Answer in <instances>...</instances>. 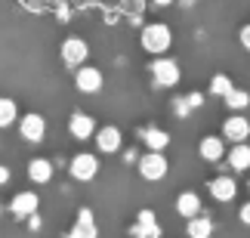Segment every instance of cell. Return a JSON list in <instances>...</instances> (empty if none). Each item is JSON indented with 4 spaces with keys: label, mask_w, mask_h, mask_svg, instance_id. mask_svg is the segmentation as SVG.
<instances>
[{
    "label": "cell",
    "mask_w": 250,
    "mask_h": 238,
    "mask_svg": "<svg viewBox=\"0 0 250 238\" xmlns=\"http://www.w3.org/2000/svg\"><path fill=\"white\" fill-rule=\"evenodd\" d=\"M139 43H142V50H146V53L161 56V53H167V50H170V43H173V31H170L164 22H151V25L142 28Z\"/></svg>",
    "instance_id": "cell-1"
},
{
    "label": "cell",
    "mask_w": 250,
    "mask_h": 238,
    "mask_svg": "<svg viewBox=\"0 0 250 238\" xmlns=\"http://www.w3.org/2000/svg\"><path fill=\"white\" fill-rule=\"evenodd\" d=\"M151 78H155V84H158V87H176V84H179V78H182V71H179L176 59L158 56V59L151 62Z\"/></svg>",
    "instance_id": "cell-2"
},
{
    "label": "cell",
    "mask_w": 250,
    "mask_h": 238,
    "mask_svg": "<svg viewBox=\"0 0 250 238\" xmlns=\"http://www.w3.org/2000/svg\"><path fill=\"white\" fill-rule=\"evenodd\" d=\"M167 170H170V164H167V158L161 155V151H151V149H148V155L139 158V176L148 179V183H158V179H164Z\"/></svg>",
    "instance_id": "cell-3"
},
{
    "label": "cell",
    "mask_w": 250,
    "mask_h": 238,
    "mask_svg": "<svg viewBox=\"0 0 250 238\" xmlns=\"http://www.w3.org/2000/svg\"><path fill=\"white\" fill-rule=\"evenodd\" d=\"M71 176L78 179V183H90V179H96V173H99V158L90 155V151H81V155H74L71 158Z\"/></svg>",
    "instance_id": "cell-4"
},
{
    "label": "cell",
    "mask_w": 250,
    "mask_h": 238,
    "mask_svg": "<svg viewBox=\"0 0 250 238\" xmlns=\"http://www.w3.org/2000/svg\"><path fill=\"white\" fill-rule=\"evenodd\" d=\"M86 56H90V46H86L83 37H68V41L62 43V62L68 65V68H81L86 62Z\"/></svg>",
    "instance_id": "cell-5"
},
{
    "label": "cell",
    "mask_w": 250,
    "mask_h": 238,
    "mask_svg": "<svg viewBox=\"0 0 250 238\" xmlns=\"http://www.w3.org/2000/svg\"><path fill=\"white\" fill-rule=\"evenodd\" d=\"M102 71L93 68V65H81V68H74V87H78L81 93H99L102 90Z\"/></svg>",
    "instance_id": "cell-6"
},
{
    "label": "cell",
    "mask_w": 250,
    "mask_h": 238,
    "mask_svg": "<svg viewBox=\"0 0 250 238\" xmlns=\"http://www.w3.org/2000/svg\"><path fill=\"white\" fill-rule=\"evenodd\" d=\"M223 136L229 142H247L250 139V118L244 115H232L223 121Z\"/></svg>",
    "instance_id": "cell-7"
},
{
    "label": "cell",
    "mask_w": 250,
    "mask_h": 238,
    "mask_svg": "<svg viewBox=\"0 0 250 238\" xmlns=\"http://www.w3.org/2000/svg\"><path fill=\"white\" fill-rule=\"evenodd\" d=\"M210 195H213V201H219V204L235 201V195H238L235 176H216V179H210Z\"/></svg>",
    "instance_id": "cell-8"
},
{
    "label": "cell",
    "mask_w": 250,
    "mask_h": 238,
    "mask_svg": "<svg viewBox=\"0 0 250 238\" xmlns=\"http://www.w3.org/2000/svg\"><path fill=\"white\" fill-rule=\"evenodd\" d=\"M19 133H22V139H28V142H41L43 139V133H46V121H43V115H25L22 121H19Z\"/></svg>",
    "instance_id": "cell-9"
},
{
    "label": "cell",
    "mask_w": 250,
    "mask_h": 238,
    "mask_svg": "<svg viewBox=\"0 0 250 238\" xmlns=\"http://www.w3.org/2000/svg\"><path fill=\"white\" fill-rule=\"evenodd\" d=\"M198 155L210 161V164H216V161H223L226 158V139L223 136H204L198 142Z\"/></svg>",
    "instance_id": "cell-10"
},
{
    "label": "cell",
    "mask_w": 250,
    "mask_h": 238,
    "mask_svg": "<svg viewBox=\"0 0 250 238\" xmlns=\"http://www.w3.org/2000/svg\"><path fill=\"white\" fill-rule=\"evenodd\" d=\"M121 142H124V136H121V130L118 127H102V130H96V146H99V151L102 155H114V151L121 149Z\"/></svg>",
    "instance_id": "cell-11"
},
{
    "label": "cell",
    "mask_w": 250,
    "mask_h": 238,
    "mask_svg": "<svg viewBox=\"0 0 250 238\" xmlns=\"http://www.w3.org/2000/svg\"><path fill=\"white\" fill-rule=\"evenodd\" d=\"M37 204H41V198H37L34 192H19L13 198V204H9V211H13V216L25 220V216H34L37 214Z\"/></svg>",
    "instance_id": "cell-12"
},
{
    "label": "cell",
    "mask_w": 250,
    "mask_h": 238,
    "mask_svg": "<svg viewBox=\"0 0 250 238\" xmlns=\"http://www.w3.org/2000/svg\"><path fill=\"white\" fill-rule=\"evenodd\" d=\"M96 121L90 118V115H83V111H78V115H71V121H68V133L74 139H90V136H96Z\"/></svg>",
    "instance_id": "cell-13"
},
{
    "label": "cell",
    "mask_w": 250,
    "mask_h": 238,
    "mask_svg": "<svg viewBox=\"0 0 250 238\" xmlns=\"http://www.w3.org/2000/svg\"><path fill=\"white\" fill-rule=\"evenodd\" d=\"M28 179H31V183H37V186L50 183V179H53V161H46V158L28 161Z\"/></svg>",
    "instance_id": "cell-14"
},
{
    "label": "cell",
    "mask_w": 250,
    "mask_h": 238,
    "mask_svg": "<svg viewBox=\"0 0 250 238\" xmlns=\"http://www.w3.org/2000/svg\"><path fill=\"white\" fill-rule=\"evenodd\" d=\"M229 167L235 170V173H241V170H250V146L247 142H235L232 151H229Z\"/></svg>",
    "instance_id": "cell-15"
},
{
    "label": "cell",
    "mask_w": 250,
    "mask_h": 238,
    "mask_svg": "<svg viewBox=\"0 0 250 238\" xmlns=\"http://www.w3.org/2000/svg\"><path fill=\"white\" fill-rule=\"evenodd\" d=\"M176 214L186 216V220H191V216L201 214V195L198 192H182L176 198Z\"/></svg>",
    "instance_id": "cell-16"
},
{
    "label": "cell",
    "mask_w": 250,
    "mask_h": 238,
    "mask_svg": "<svg viewBox=\"0 0 250 238\" xmlns=\"http://www.w3.org/2000/svg\"><path fill=\"white\" fill-rule=\"evenodd\" d=\"M68 238H96V220H93V214L86 211V207L78 214V223H74Z\"/></svg>",
    "instance_id": "cell-17"
},
{
    "label": "cell",
    "mask_w": 250,
    "mask_h": 238,
    "mask_svg": "<svg viewBox=\"0 0 250 238\" xmlns=\"http://www.w3.org/2000/svg\"><path fill=\"white\" fill-rule=\"evenodd\" d=\"M186 232H188V238H210V235H213V223H210L204 214H198V216L188 220Z\"/></svg>",
    "instance_id": "cell-18"
},
{
    "label": "cell",
    "mask_w": 250,
    "mask_h": 238,
    "mask_svg": "<svg viewBox=\"0 0 250 238\" xmlns=\"http://www.w3.org/2000/svg\"><path fill=\"white\" fill-rule=\"evenodd\" d=\"M142 139H146V146L151 151H164L170 146V136L164 130H158V127H148V130H142Z\"/></svg>",
    "instance_id": "cell-19"
},
{
    "label": "cell",
    "mask_w": 250,
    "mask_h": 238,
    "mask_svg": "<svg viewBox=\"0 0 250 238\" xmlns=\"http://www.w3.org/2000/svg\"><path fill=\"white\" fill-rule=\"evenodd\" d=\"M226 108H232V111H244L250 106V93L247 90H232V93H226Z\"/></svg>",
    "instance_id": "cell-20"
},
{
    "label": "cell",
    "mask_w": 250,
    "mask_h": 238,
    "mask_svg": "<svg viewBox=\"0 0 250 238\" xmlns=\"http://www.w3.org/2000/svg\"><path fill=\"white\" fill-rule=\"evenodd\" d=\"M19 118V108H16V102L9 99V96H0V127H9Z\"/></svg>",
    "instance_id": "cell-21"
},
{
    "label": "cell",
    "mask_w": 250,
    "mask_h": 238,
    "mask_svg": "<svg viewBox=\"0 0 250 238\" xmlns=\"http://www.w3.org/2000/svg\"><path fill=\"white\" fill-rule=\"evenodd\" d=\"M232 78L229 74H213V81H210V93H216V96H226V93H232Z\"/></svg>",
    "instance_id": "cell-22"
},
{
    "label": "cell",
    "mask_w": 250,
    "mask_h": 238,
    "mask_svg": "<svg viewBox=\"0 0 250 238\" xmlns=\"http://www.w3.org/2000/svg\"><path fill=\"white\" fill-rule=\"evenodd\" d=\"M142 9H146V0H121V13L130 19H139Z\"/></svg>",
    "instance_id": "cell-23"
},
{
    "label": "cell",
    "mask_w": 250,
    "mask_h": 238,
    "mask_svg": "<svg viewBox=\"0 0 250 238\" xmlns=\"http://www.w3.org/2000/svg\"><path fill=\"white\" fill-rule=\"evenodd\" d=\"M133 238H161V229H158V223H151V226H133Z\"/></svg>",
    "instance_id": "cell-24"
},
{
    "label": "cell",
    "mask_w": 250,
    "mask_h": 238,
    "mask_svg": "<svg viewBox=\"0 0 250 238\" xmlns=\"http://www.w3.org/2000/svg\"><path fill=\"white\" fill-rule=\"evenodd\" d=\"M186 106H188V111L191 108H201V106H204V96H201V93H188V96H186Z\"/></svg>",
    "instance_id": "cell-25"
},
{
    "label": "cell",
    "mask_w": 250,
    "mask_h": 238,
    "mask_svg": "<svg viewBox=\"0 0 250 238\" xmlns=\"http://www.w3.org/2000/svg\"><path fill=\"white\" fill-rule=\"evenodd\" d=\"M238 41H241V46H244V50H250V22L241 28V31H238Z\"/></svg>",
    "instance_id": "cell-26"
},
{
    "label": "cell",
    "mask_w": 250,
    "mask_h": 238,
    "mask_svg": "<svg viewBox=\"0 0 250 238\" xmlns=\"http://www.w3.org/2000/svg\"><path fill=\"white\" fill-rule=\"evenodd\" d=\"M151 223H158L155 214H151V211H139V226H151Z\"/></svg>",
    "instance_id": "cell-27"
},
{
    "label": "cell",
    "mask_w": 250,
    "mask_h": 238,
    "mask_svg": "<svg viewBox=\"0 0 250 238\" xmlns=\"http://www.w3.org/2000/svg\"><path fill=\"white\" fill-rule=\"evenodd\" d=\"M238 220H241L244 226H250V201H247V204H241V211H238Z\"/></svg>",
    "instance_id": "cell-28"
},
{
    "label": "cell",
    "mask_w": 250,
    "mask_h": 238,
    "mask_svg": "<svg viewBox=\"0 0 250 238\" xmlns=\"http://www.w3.org/2000/svg\"><path fill=\"white\" fill-rule=\"evenodd\" d=\"M6 183H9V167L0 164V186H6Z\"/></svg>",
    "instance_id": "cell-29"
},
{
    "label": "cell",
    "mask_w": 250,
    "mask_h": 238,
    "mask_svg": "<svg viewBox=\"0 0 250 238\" xmlns=\"http://www.w3.org/2000/svg\"><path fill=\"white\" fill-rule=\"evenodd\" d=\"M151 3H155V6H170L173 0H151Z\"/></svg>",
    "instance_id": "cell-30"
}]
</instances>
